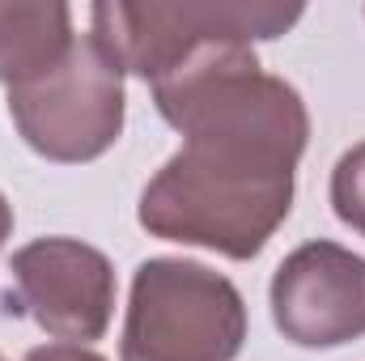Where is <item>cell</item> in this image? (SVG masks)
Returning <instances> with one entry per match:
<instances>
[{
	"instance_id": "cell-4",
	"label": "cell",
	"mask_w": 365,
	"mask_h": 361,
	"mask_svg": "<svg viewBox=\"0 0 365 361\" xmlns=\"http://www.w3.org/2000/svg\"><path fill=\"white\" fill-rule=\"evenodd\" d=\"M9 115L38 158L64 166L93 162L123 132V73L93 34H77L56 68L9 90Z\"/></svg>"
},
{
	"instance_id": "cell-2",
	"label": "cell",
	"mask_w": 365,
	"mask_h": 361,
	"mask_svg": "<svg viewBox=\"0 0 365 361\" xmlns=\"http://www.w3.org/2000/svg\"><path fill=\"white\" fill-rule=\"evenodd\" d=\"M242 340L247 302L230 276L179 255L136 268L119 361H234Z\"/></svg>"
},
{
	"instance_id": "cell-3",
	"label": "cell",
	"mask_w": 365,
	"mask_h": 361,
	"mask_svg": "<svg viewBox=\"0 0 365 361\" xmlns=\"http://www.w3.org/2000/svg\"><path fill=\"white\" fill-rule=\"evenodd\" d=\"M302 21V4L280 0H102L90 9L93 43L119 64V73L166 77L200 47L280 39Z\"/></svg>"
},
{
	"instance_id": "cell-10",
	"label": "cell",
	"mask_w": 365,
	"mask_h": 361,
	"mask_svg": "<svg viewBox=\"0 0 365 361\" xmlns=\"http://www.w3.org/2000/svg\"><path fill=\"white\" fill-rule=\"evenodd\" d=\"M9 234H13V204H9L4 191H0V251H4V243H9Z\"/></svg>"
},
{
	"instance_id": "cell-6",
	"label": "cell",
	"mask_w": 365,
	"mask_h": 361,
	"mask_svg": "<svg viewBox=\"0 0 365 361\" xmlns=\"http://www.w3.org/2000/svg\"><path fill=\"white\" fill-rule=\"evenodd\" d=\"M276 332L297 349H344L365 336V255L314 238L272 272Z\"/></svg>"
},
{
	"instance_id": "cell-7",
	"label": "cell",
	"mask_w": 365,
	"mask_h": 361,
	"mask_svg": "<svg viewBox=\"0 0 365 361\" xmlns=\"http://www.w3.org/2000/svg\"><path fill=\"white\" fill-rule=\"evenodd\" d=\"M73 43L77 34L68 4H0V81L9 90L56 68Z\"/></svg>"
},
{
	"instance_id": "cell-9",
	"label": "cell",
	"mask_w": 365,
	"mask_h": 361,
	"mask_svg": "<svg viewBox=\"0 0 365 361\" xmlns=\"http://www.w3.org/2000/svg\"><path fill=\"white\" fill-rule=\"evenodd\" d=\"M21 361H106L102 353H93L86 345H38V349H30Z\"/></svg>"
},
{
	"instance_id": "cell-8",
	"label": "cell",
	"mask_w": 365,
	"mask_h": 361,
	"mask_svg": "<svg viewBox=\"0 0 365 361\" xmlns=\"http://www.w3.org/2000/svg\"><path fill=\"white\" fill-rule=\"evenodd\" d=\"M331 208L349 230L365 238V141L353 145L331 171Z\"/></svg>"
},
{
	"instance_id": "cell-5",
	"label": "cell",
	"mask_w": 365,
	"mask_h": 361,
	"mask_svg": "<svg viewBox=\"0 0 365 361\" xmlns=\"http://www.w3.org/2000/svg\"><path fill=\"white\" fill-rule=\"evenodd\" d=\"M4 310L34 319L60 345H86L106 336L115 315V268L81 238H34L9 260Z\"/></svg>"
},
{
	"instance_id": "cell-1",
	"label": "cell",
	"mask_w": 365,
	"mask_h": 361,
	"mask_svg": "<svg viewBox=\"0 0 365 361\" xmlns=\"http://www.w3.org/2000/svg\"><path fill=\"white\" fill-rule=\"evenodd\" d=\"M158 115L182 149L145 183L140 225L153 238L255 260L293 208L310 111L284 77L264 73L251 47L191 51L153 81Z\"/></svg>"
}]
</instances>
